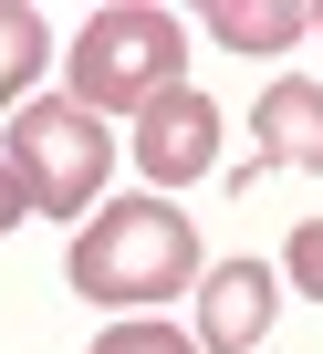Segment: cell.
I'll return each instance as SVG.
<instances>
[{
  "mask_svg": "<svg viewBox=\"0 0 323 354\" xmlns=\"http://www.w3.org/2000/svg\"><path fill=\"white\" fill-rule=\"evenodd\" d=\"M63 63H73V104H84V115H146L156 94H178V73H188V32H178V11L115 0V11L84 21V42H73Z\"/></svg>",
  "mask_w": 323,
  "mask_h": 354,
  "instance_id": "2",
  "label": "cell"
},
{
  "mask_svg": "<svg viewBox=\"0 0 323 354\" xmlns=\"http://www.w3.org/2000/svg\"><path fill=\"white\" fill-rule=\"evenodd\" d=\"M0 156L21 167L32 209L84 219V198L104 188V167H115V136H104V115H84L73 94H42V104H21V115H11V146H0Z\"/></svg>",
  "mask_w": 323,
  "mask_h": 354,
  "instance_id": "3",
  "label": "cell"
},
{
  "mask_svg": "<svg viewBox=\"0 0 323 354\" xmlns=\"http://www.w3.org/2000/svg\"><path fill=\"white\" fill-rule=\"evenodd\" d=\"M250 156H261V167H313V177H323V84L282 73V84L261 94V115H250Z\"/></svg>",
  "mask_w": 323,
  "mask_h": 354,
  "instance_id": "5",
  "label": "cell"
},
{
  "mask_svg": "<svg viewBox=\"0 0 323 354\" xmlns=\"http://www.w3.org/2000/svg\"><path fill=\"white\" fill-rule=\"evenodd\" d=\"M282 271H292V281H302V292L323 302V219H302V230H292V250H282Z\"/></svg>",
  "mask_w": 323,
  "mask_h": 354,
  "instance_id": "10",
  "label": "cell"
},
{
  "mask_svg": "<svg viewBox=\"0 0 323 354\" xmlns=\"http://www.w3.org/2000/svg\"><path fill=\"white\" fill-rule=\"evenodd\" d=\"M199 281V219H178L167 198H115L84 240H73V292L84 302H178Z\"/></svg>",
  "mask_w": 323,
  "mask_h": 354,
  "instance_id": "1",
  "label": "cell"
},
{
  "mask_svg": "<svg viewBox=\"0 0 323 354\" xmlns=\"http://www.w3.org/2000/svg\"><path fill=\"white\" fill-rule=\"evenodd\" d=\"M209 32H219L230 53H282V42H302V32H313V11H292V0H219Z\"/></svg>",
  "mask_w": 323,
  "mask_h": 354,
  "instance_id": "7",
  "label": "cell"
},
{
  "mask_svg": "<svg viewBox=\"0 0 323 354\" xmlns=\"http://www.w3.org/2000/svg\"><path fill=\"white\" fill-rule=\"evenodd\" d=\"M94 354H199V344H188V333H167V323H146V313H136V323H115V333H104Z\"/></svg>",
  "mask_w": 323,
  "mask_h": 354,
  "instance_id": "9",
  "label": "cell"
},
{
  "mask_svg": "<svg viewBox=\"0 0 323 354\" xmlns=\"http://www.w3.org/2000/svg\"><path fill=\"white\" fill-rule=\"evenodd\" d=\"M53 63V42H42V21L21 11V0H0V104L11 94H32V73Z\"/></svg>",
  "mask_w": 323,
  "mask_h": 354,
  "instance_id": "8",
  "label": "cell"
},
{
  "mask_svg": "<svg viewBox=\"0 0 323 354\" xmlns=\"http://www.w3.org/2000/svg\"><path fill=\"white\" fill-rule=\"evenodd\" d=\"M21 209H32V188H21V167L0 156V230H21Z\"/></svg>",
  "mask_w": 323,
  "mask_h": 354,
  "instance_id": "11",
  "label": "cell"
},
{
  "mask_svg": "<svg viewBox=\"0 0 323 354\" xmlns=\"http://www.w3.org/2000/svg\"><path fill=\"white\" fill-rule=\"evenodd\" d=\"M261 333H271V271H261V261H219V271H209L199 344H209V354H250Z\"/></svg>",
  "mask_w": 323,
  "mask_h": 354,
  "instance_id": "6",
  "label": "cell"
},
{
  "mask_svg": "<svg viewBox=\"0 0 323 354\" xmlns=\"http://www.w3.org/2000/svg\"><path fill=\"white\" fill-rule=\"evenodd\" d=\"M136 167L156 177V188H188V177H209L219 167V104L209 94H156L146 115H136Z\"/></svg>",
  "mask_w": 323,
  "mask_h": 354,
  "instance_id": "4",
  "label": "cell"
}]
</instances>
